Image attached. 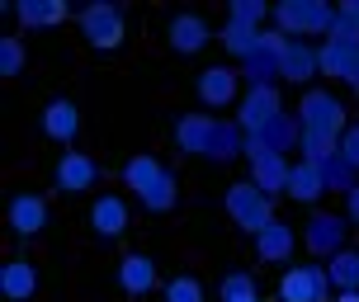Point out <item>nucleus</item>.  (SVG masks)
<instances>
[{
  "mask_svg": "<svg viewBox=\"0 0 359 302\" xmlns=\"http://www.w3.org/2000/svg\"><path fill=\"white\" fill-rule=\"evenodd\" d=\"M123 179H128V189H133V194H142V203H147V208H156V213L170 208V198H175V179L165 175L151 156H137L123 170Z\"/></svg>",
  "mask_w": 359,
  "mask_h": 302,
  "instance_id": "f257e3e1",
  "label": "nucleus"
},
{
  "mask_svg": "<svg viewBox=\"0 0 359 302\" xmlns=\"http://www.w3.org/2000/svg\"><path fill=\"white\" fill-rule=\"evenodd\" d=\"M175 142L184 151H213V156H232L236 151V128H217L213 118H180Z\"/></svg>",
  "mask_w": 359,
  "mask_h": 302,
  "instance_id": "f03ea898",
  "label": "nucleus"
},
{
  "mask_svg": "<svg viewBox=\"0 0 359 302\" xmlns=\"http://www.w3.org/2000/svg\"><path fill=\"white\" fill-rule=\"evenodd\" d=\"M274 19L284 34H331L336 29V10L322 0H284L274 10Z\"/></svg>",
  "mask_w": 359,
  "mask_h": 302,
  "instance_id": "7ed1b4c3",
  "label": "nucleus"
},
{
  "mask_svg": "<svg viewBox=\"0 0 359 302\" xmlns=\"http://www.w3.org/2000/svg\"><path fill=\"white\" fill-rule=\"evenodd\" d=\"M298 118H303V132L345 137V109H341V99L326 95V90H307L303 104H298Z\"/></svg>",
  "mask_w": 359,
  "mask_h": 302,
  "instance_id": "20e7f679",
  "label": "nucleus"
},
{
  "mask_svg": "<svg viewBox=\"0 0 359 302\" xmlns=\"http://www.w3.org/2000/svg\"><path fill=\"white\" fill-rule=\"evenodd\" d=\"M227 213H232L246 231H255V236H260L265 227H274L269 194H265V189H255V184H232V189H227Z\"/></svg>",
  "mask_w": 359,
  "mask_h": 302,
  "instance_id": "39448f33",
  "label": "nucleus"
},
{
  "mask_svg": "<svg viewBox=\"0 0 359 302\" xmlns=\"http://www.w3.org/2000/svg\"><path fill=\"white\" fill-rule=\"evenodd\" d=\"M279 298L284 302H326L331 298V274L322 265H293L279 279Z\"/></svg>",
  "mask_w": 359,
  "mask_h": 302,
  "instance_id": "423d86ee",
  "label": "nucleus"
},
{
  "mask_svg": "<svg viewBox=\"0 0 359 302\" xmlns=\"http://www.w3.org/2000/svg\"><path fill=\"white\" fill-rule=\"evenodd\" d=\"M81 29H86V38L95 43V48H118L123 43V15H118V5H86L81 10Z\"/></svg>",
  "mask_w": 359,
  "mask_h": 302,
  "instance_id": "0eeeda50",
  "label": "nucleus"
},
{
  "mask_svg": "<svg viewBox=\"0 0 359 302\" xmlns=\"http://www.w3.org/2000/svg\"><path fill=\"white\" fill-rule=\"evenodd\" d=\"M279 114H284V109H279V90L255 85L251 95H246V104H241V128H246V132H265Z\"/></svg>",
  "mask_w": 359,
  "mask_h": 302,
  "instance_id": "6e6552de",
  "label": "nucleus"
},
{
  "mask_svg": "<svg viewBox=\"0 0 359 302\" xmlns=\"http://www.w3.org/2000/svg\"><path fill=\"white\" fill-rule=\"evenodd\" d=\"M251 170H255V189H265V194H274V189H288V170L293 165H284V156L279 151H269V146L251 142Z\"/></svg>",
  "mask_w": 359,
  "mask_h": 302,
  "instance_id": "1a4fd4ad",
  "label": "nucleus"
},
{
  "mask_svg": "<svg viewBox=\"0 0 359 302\" xmlns=\"http://www.w3.org/2000/svg\"><path fill=\"white\" fill-rule=\"evenodd\" d=\"M10 227H15V236H38L48 227V203L38 194H19L10 203Z\"/></svg>",
  "mask_w": 359,
  "mask_h": 302,
  "instance_id": "9d476101",
  "label": "nucleus"
},
{
  "mask_svg": "<svg viewBox=\"0 0 359 302\" xmlns=\"http://www.w3.org/2000/svg\"><path fill=\"white\" fill-rule=\"evenodd\" d=\"M341 241H345V217L317 213L312 222H307V250H317V255L331 250V260H336V255H341Z\"/></svg>",
  "mask_w": 359,
  "mask_h": 302,
  "instance_id": "9b49d317",
  "label": "nucleus"
},
{
  "mask_svg": "<svg viewBox=\"0 0 359 302\" xmlns=\"http://www.w3.org/2000/svg\"><path fill=\"white\" fill-rule=\"evenodd\" d=\"M317 194H326V170H322V165H312V160H298V165L288 170V198L312 203Z\"/></svg>",
  "mask_w": 359,
  "mask_h": 302,
  "instance_id": "f8f14e48",
  "label": "nucleus"
},
{
  "mask_svg": "<svg viewBox=\"0 0 359 302\" xmlns=\"http://www.w3.org/2000/svg\"><path fill=\"white\" fill-rule=\"evenodd\" d=\"M76 128H81V114H76L72 99H53V104L43 109V132H48L53 142H72Z\"/></svg>",
  "mask_w": 359,
  "mask_h": 302,
  "instance_id": "ddd939ff",
  "label": "nucleus"
},
{
  "mask_svg": "<svg viewBox=\"0 0 359 302\" xmlns=\"http://www.w3.org/2000/svg\"><path fill=\"white\" fill-rule=\"evenodd\" d=\"M95 175H100V165H95L90 156H76V151H67V156H62V165H57V184H62L67 194L90 189V184H95Z\"/></svg>",
  "mask_w": 359,
  "mask_h": 302,
  "instance_id": "4468645a",
  "label": "nucleus"
},
{
  "mask_svg": "<svg viewBox=\"0 0 359 302\" xmlns=\"http://www.w3.org/2000/svg\"><path fill=\"white\" fill-rule=\"evenodd\" d=\"M90 227L100 231V236H123V231H128V208H123V198L104 194L95 208H90Z\"/></svg>",
  "mask_w": 359,
  "mask_h": 302,
  "instance_id": "2eb2a0df",
  "label": "nucleus"
},
{
  "mask_svg": "<svg viewBox=\"0 0 359 302\" xmlns=\"http://www.w3.org/2000/svg\"><path fill=\"white\" fill-rule=\"evenodd\" d=\"M198 95H203V104H232L236 71L232 67H208V71L198 76Z\"/></svg>",
  "mask_w": 359,
  "mask_h": 302,
  "instance_id": "dca6fc26",
  "label": "nucleus"
},
{
  "mask_svg": "<svg viewBox=\"0 0 359 302\" xmlns=\"http://www.w3.org/2000/svg\"><path fill=\"white\" fill-rule=\"evenodd\" d=\"M208 43V24L198 15H175L170 19V48L175 53H198Z\"/></svg>",
  "mask_w": 359,
  "mask_h": 302,
  "instance_id": "f3484780",
  "label": "nucleus"
},
{
  "mask_svg": "<svg viewBox=\"0 0 359 302\" xmlns=\"http://www.w3.org/2000/svg\"><path fill=\"white\" fill-rule=\"evenodd\" d=\"M34 288H38V274H34V265H24V260H10V265L0 269V293H5L10 302L34 298Z\"/></svg>",
  "mask_w": 359,
  "mask_h": 302,
  "instance_id": "a211bd4d",
  "label": "nucleus"
},
{
  "mask_svg": "<svg viewBox=\"0 0 359 302\" xmlns=\"http://www.w3.org/2000/svg\"><path fill=\"white\" fill-rule=\"evenodd\" d=\"M312 71H322L317 53H312L307 43H288L284 62H279V76H284V81H312Z\"/></svg>",
  "mask_w": 359,
  "mask_h": 302,
  "instance_id": "6ab92c4d",
  "label": "nucleus"
},
{
  "mask_svg": "<svg viewBox=\"0 0 359 302\" xmlns=\"http://www.w3.org/2000/svg\"><path fill=\"white\" fill-rule=\"evenodd\" d=\"M118 279H123V288L137 298V293H147V288H156V265H151L147 255H128L123 269H118Z\"/></svg>",
  "mask_w": 359,
  "mask_h": 302,
  "instance_id": "aec40b11",
  "label": "nucleus"
},
{
  "mask_svg": "<svg viewBox=\"0 0 359 302\" xmlns=\"http://www.w3.org/2000/svg\"><path fill=\"white\" fill-rule=\"evenodd\" d=\"M19 19H24L29 29H53V24L67 19V5H62V0H24V5H19Z\"/></svg>",
  "mask_w": 359,
  "mask_h": 302,
  "instance_id": "412c9836",
  "label": "nucleus"
},
{
  "mask_svg": "<svg viewBox=\"0 0 359 302\" xmlns=\"http://www.w3.org/2000/svg\"><path fill=\"white\" fill-rule=\"evenodd\" d=\"M288 250H293V227H284V222H274V227H265L255 236V255L260 260H284Z\"/></svg>",
  "mask_w": 359,
  "mask_h": 302,
  "instance_id": "4be33fe9",
  "label": "nucleus"
},
{
  "mask_svg": "<svg viewBox=\"0 0 359 302\" xmlns=\"http://www.w3.org/2000/svg\"><path fill=\"white\" fill-rule=\"evenodd\" d=\"M326 274H331V284L341 288V293H359V255L355 250H341Z\"/></svg>",
  "mask_w": 359,
  "mask_h": 302,
  "instance_id": "5701e85b",
  "label": "nucleus"
},
{
  "mask_svg": "<svg viewBox=\"0 0 359 302\" xmlns=\"http://www.w3.org/2000/svg\"><path fill=\"white\" fill-rule=\"evenodd\" d=\"M165 302H203V284L194 274H180V279L165 284Z\"/></svg>",
  "mask_w": 359,
  "mask_h": 302,
  "instance_id": "b1692460",
  "label": "nucleus"
},
{
  "mask_svg": "<svg viewBox=\"0 0 359 302\" xmlns=\"http://www.w3.org/2000/svg\"><path fill=\"white\" fill-rule=\"evenodd\" d=\"M260 19H265V5L260 0H232L227 24H236V29H260Z\"/></svg>",
  "mask_w": 359,
  "mask_h": 302,
  "instance_id": "393cba45",
  "label": "nucleus"
},
{
  "mask_svg": "<svg viewBox=\"0 0 359 302\" xmlns=\"http://www.w3.org/2000/svg\"><path fill=\"white\" fill-rule=\"evenodd\" d=\"M19 67H24V43L19 38H0V76L10 81V76H19Z\"/></svg>",
  "mask_w": 359,
  "mask_h": 302,
  "instance_id": "a878e982",
  "label": "nucleus"
},
{
  "mask_svg": "<svg viewBox=\"0 0 359 302\" xmlns=\"http://www.w3.org/2000/svg\"><path fill=\"white\" fill-rule=\"evenodd\" d=\"M246 293H255V279H251V274H232V279L222 284V302H232V298H246Z\"/></svg>",
  "mask_w": 359,
  "mask_h": 302,
  "instance_id": "bb28decb",
  "label": "nucleus"
},
{
  "mask_svg": "<svg viewBox=\"0 0 359 302\" xmlns=\"http://www.w3.org/2000/svg\"><path fill=\"white\" fill-rule=\"evenodd\" d=\"M341 156H345V160H350V165L359 170V128H350V132L341 137Z\"/></svg>",
  "mask_w": 359,
  "mask_h": 302,
  "instance_id": "cd10ccee",
  "label": "nucleus"
},
{
  "mask_svg": "<svg viewBox=\"0 0 359 302\" xmlns=\"http://www.w3.org/2000/svg\"><path fill=\"white\" fill-rule=\"evenodd\" d=\"M341 81H350V85L359 90V48L350 53V62H345V76H341Z\"/></svg>",
  "mask_w": 359,
  "mask_h": 302,
  "instance_id": "c85d7f7f",
  "label": "nucleus"
},
{
  "mask_svg": "<svg viewBox=\"0 0 359 302\" xmlns=\"http://www.w3.org/2000/svg\"><path fill=\"white\" fill-rule=\"evenodd\" d=\"M350 213L359 217V189H355V194H350Z\"/></svg>",
  "mask_w": 359,
  "mask_h": 302,
  "instance_id": "c756f323",
  "label": "nucleus"
},
{
  "mask_svg": "<svg viewBox=\"0 0 359 302\" xmlns=\"http://www.w3.org/2000/svg\"><path fill=\"white\" fill-rule=\"evenodd\" d=\"M336 302H359V293H341V298H336Z\"/></svg>",
  "mask_w": 359,
  "mask_h": 302,
  "instance_id": "7c9ffc66",
  "label": "nucleus"
},
{
  "mask_svg": "<svg viewBox=\"0 0 359 302\" xmlns=\"http://www.w3.org/2000/svg\"><path fill=\"white\" fill-rule=\"evenodd\" d=\"M232 302H260V298H255V293H246V298H232Z\"/></svg>",
  "mask_w": 359,
  "mask_h": 302,
  "instance_id": "2f4dec72",
  "label": "nucleus"
}]
</instances>
